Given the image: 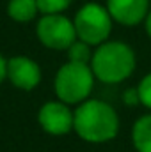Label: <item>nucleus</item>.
<instances>
[{
	"instance_id": "obj_1",
	"label": "nucleus",
	"mask_w": 151,
	"mask_h": 152,
	"mask_svg": "<svg viewBox=\"0 0 151 152\" xmlns=\"http://www.w3.org/2000/svg\"><path fill=\"white\" fill-rule=\"evenodd\" d=\"M73 131L87 143H107L117 136L119 115L101 99H87L75 110Z\"/></svg>"
},
{
	"instance_id": "obj_2",
	"label": "nucleus",
	"mask_w": 151,
	"mask_h": 152,
	"mask_svg": "<svg viewBox=\"0 0 151 152\" xmlns=\"http://www.w3.org/2000/svg\"><path fill=\"white\" fill-rule=\"evenodd\" d=\"M135 51L123 41H105L93 51L91 69L101 83L115 85L128 80L135 71Z\"/></svg>"
},
{
	"instance_id": "obj_3",
	"label": "nucleus",
	"mask_w": 151,
	"mask_h": 152,
	"mask_svg": "<svg viewBox=\"0 0 151 152\" xmlns=\"http://www.w3.org/2000/svg\"><path fill=\"white\" fill-rule=\"evenodd\" d=\"M94 73L89 64H78V62H66L59 67L53 88L59 101L66 104H80L89 99L93 88H94Z\"/></svg>"
},
{
	"instance_id": "obj_4",
	"label": "nucleus",
	"mask_w": 151,
	"mask_h": 152,
	"mask_svg": "<svg viewBox=\"0 0 151 152\" xmlns=\"http://www.w3.org/2000/svg\"><path fill=\"white\" fill-rule=\"evenodd\" d=\"M76 37L91 46H100L101 42L109 41L112 32V16L109 9L96 2H87L76 11L75 18Z\"/></svg>"
},
{
	"instance_id": "obj_5",
	"label": "nucleus",
	"mask_w": 151,
	"mask_h": 152,
	"mask_svg": "<svg viewBox=\"0 0 151 152\" xmlns=\"http://www.w3.org/2000/svg\"><path fill=\"white\" fill-rule=\"evenodd\" d=\"M36 36L44 48L64 51L76 39V30L73 20L66 18L62 12L57 14H43L36 25Z\"/></svg>"
},
{
	"instance_id": "obj_6",
	"label": "nucleus",
	"mask_w": 151,
	"mask_h": 152,
	"mask_svg": "<svg viewBox=\"0 0 151 152\" xmlns=\"http://www.w3.org/2000/svg\"><path fill=\"white\" fill-rule=\"evenodd\" d=\"M38 122L41 129L53 136L68 134L75 124V112L62 101H48L38 112Z\"/></svg>"
},
{
	"instance_id": "obj_7",
	"label": "nucleus",
	"mask_w": 151,
	"mask_h": 152,
	"mask_svg": "<svg viewBox=\"0 0 151 152\" xmlns=\"http://www.w3.org/2000/svg\"><path fill=\"white\" fill-rule=\"evenodd\" d=\"M41 67L36 60L25 55H16L7 60V80L20 90H34L41 83Z\"/></svg>"
},
{
	"instance_id": "obj_8",
	"label": "nucleus",
	"mask_w": 151,
	"mask_h": 152,
	"mask_svg": "<svg viewBox=\"0 0 151 152\" xmlns=\"http://www.w3.org/2000/svg\"><path fill=\"white\" fill-rule=\"evenodd\" d=\"M112 20L124 27H135L144 23L150 12V0H107L105 5Z\"/></svg>"
},
{
	"instance_id": "obj_9",
	"label": "nucleus",
	"mask_w": 151,
	"mask_h": 152,
	"mask_svg": "<svg viewBox=\"0 0 151 152\" xmlns=\"http://www.w3.org/2000/svg\"><path fill=\"white\" fill-rule=\"evenodd\" d=\"M7 14L16 23H29L39 14L38 0H9Z\"/></svg>"
},
{
	"instance_id": "obj_10",
	"label": "nucleus",
	"mask_w": 151,
	"mask_h": 152,
	"mask_svg": "<svg viewBox=\"0 0 151 152\" xmlns=\"http://www.w3.org/2000/svg\"><path fill=\"white\" fill-rule=\"evenodd\" d=\"M132 143L137 152H151V113L135 120L132 127Z\"/></svg>"
},
{
	"instance_id": "obj_11",
	"label": "nucleus",
	"mask_w": 151,
	"mask_h": 152,
	"mask_svg": "<svg viewBox=\"0 0 151 152\" xmlns=\"http://www.w3.org/2000/svg\"><path fill=\"white\" fill-rule=\"evenodd\" d=\"M68 51V60L70 62H78V64H89L91 66V58H93V51H91V44L76 39L75 42L66 50Z\"/></svg>"
},
{
	"instance_id": "obj_12",
	"label": "nucleus",
	"mask_w": 151,
	"mask_h": 152,
	"mask_svg": "<svg viewBox=\"0 0 151 152\" xmlns=\"http://www.w3.org/2000/svg\"><path fill=\"white\" fill-rule=\"evenodd\" d=\"M73 0H38V7L41 14H57L66 11Z\"/></svg>"
},
{
	"instance_id": "obj_13",
	"label": "nucleus",
	"mask_w": 151,
	"mask_h": 152,
	"mask_svg": "<svg viewBox=\"0 0 151 152\" xmlns=\"http://www.w3.org/2000/svg\"><path fill=\"white\" fill-rule=\"evenodd\" d=\"M137 96H139V103L142 106H146L148 110H151V73H148L139 81Z\"/></svg>"
},
{
	"instance_id": "obj_14",
	"label": "nucleus",
	"mask_w": 151,
	"mask_h": 152,
	"mask_svg": "<svg viewBox=\"0 0 151 152\" xmlns=\"http://www.w3.org/2000/svg\"><path fill=\"white\" fill-rule=\"evenodd\" d=\"M5 78H7V60H5L4 55L0 53V83H4Z\"/></svg>"
},
{
	"instance_id": "obj_15",
	"label": "nucleus",
	"mask_w": 151,
	"mask_h": 152,
	"mask_svg": "<svg viewBox=\"0 0 151 152\" xmlns=\"http://www.w3.org/2000/svg\"><path fill=\"white\" fill-rule=\"evenodd\" d=\"M144 28H146V34L151 39V9H150V12H148V16H146V20H144Z\"/></svg>"
}]
</instances>
